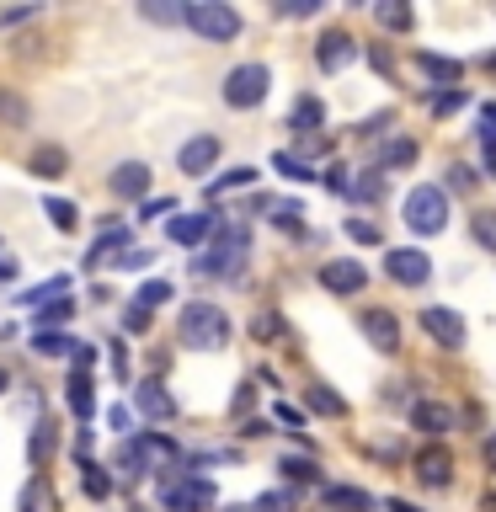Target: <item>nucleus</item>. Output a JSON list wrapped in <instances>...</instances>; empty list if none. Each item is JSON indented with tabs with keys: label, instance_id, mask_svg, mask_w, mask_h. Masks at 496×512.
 <instances>
[{
	"label": "nucleus",
	"instance_id": "nucleus-1",
	"mask_svg": "<svg viewBox=\"0 0 496 512\" xmlns=\"http://www.w3.org/2000/svg\"><path fill=\"white\" fill-rule=\"evenodd\" d=\"M176 336H182L192 352H219V347H230L235 326H230V315H224L219 304L192 299L187 310H182V320H176Z\"/></svg>",
	"mask_w": 496,
	"mask_h": 512
},
{
	"label": "nucleus",
	"instance_id": "nucleus-2",
	"mask_svg": "<svg viewBox=\"0 0 496 512\" xmlns=\"http://www.w3.org/2000/svg\"><path fill=\"white\" fill-rule=\"evenodd\" d=\"M246 251H251V235H246V224H219L214 230V251L198 256V267L203 278H235L240 267H246Z\"/></svg>",
	"mask_w": 496,
	"mask_h": 512
},
{
	"label": "nucleus",
	"instance_id": "nucleus-3",
	"mask_svg": "<svg viewBox=\"0 0 496 512\" xmlns=\"http://www.w3.org/2000/svg\"><path fill=\"white\" fill-rule=\"evenodd\" d=\"M160 507L166 512H208L214 507V480L187 470H160Z\"/></svg>",
	"mask_w": 496,
	"mask_h": 512
},
{
	"label": "nucleus",
	"instance_id": "nucleus-4",
	"mask_svg": "<svg viewBox=\"0 0 496 512\" xmlns=\"http://www.w3.org/2000/svg\"><path fill=\"white\" fill-rule=\"evenodd\" d=\"M182 22L198 32V38H208V43L240 38V11H230L224 0H192V6H182Z\"/></svg>",
	"mask_w": 496,
	"mask_h": 512
},
{
	"label": "nucleus",
	"instance_id": "nucleus-5",
	"mask_svg": "<svg viewBox=\"0 0 496 512\" xmlns=\"http://www.w3.org/2000/svg\"><path fill=\"white\" fill-rule=\"evenodd\" d=\"M267 91H272V70H267V64H235V70L224 75V102L240 107V112L262 107Z\"/></svg>",
	"mask_w": 496,
	"mask_h": 512
},
{
	"label": "nucleus",
	"instance_id": "nucleus-6",
	"mask_svg": "<svg viewBox=\"0 0 496 512\" xmlns=\"http://www.w3.org/2000/svg\"><path fill=\"white\" fill-rule=\"evenodd\" d=\"M406 224L416 235H438L443 224H448V198H443V187H411L406 192Z\"/></svg>",
	"mask_w": 496,
	"mask_h": 512
},
{
	"label": "nucleus",
	"instance_id": "nucleus-7",
	"mask_svg": "<svg viewBox=\"0 0 496 512\" xmlns=\"http://www.w3.org/2000/svg\"><path fill=\"white\" fill-rule=\"evenodd\" d=\"M91 363H96V347L91 342H80L75 347V368H70V411L80 416V422H91L96 416V395H91Z\"/></svg>",
	"mask_w": 496,
	"mask_h": 512
},
{
	"label": "nucleus",
	"instance_id": "nucleus-8",
	"mask_svg": "<svg viewBox=\"0 0 496 512\" xmlns=\"http://www.w3.org/2000/svg\"><path fill=\"white\" fill-rule=\"evenodd\" d=\"M422 331H427L438 347H448V352H459V347H464V336H470V326H464V315L443 310V304H427V310H422Z\"/></svg>",
	"mask_w": 496,
	"mask_h": 512
},
{
	"label": "nucleus",
	"instance_id": "nucleus-9",
	"mask_svg": "<svg viewBox=\"0 0 496 512\" xmlns=\"http://www.w3.org/2000/svg\"><path fill=\"white\" fill-rule=\"evenodd\" d=\"M384 272H390L395 283H406V288H422L432 278V262L416 246H395L390 256H384Z\"/></svg>",
	"mask_w": 496,
	"mask_h": 512
},
{
	"label": "nucleus",
	"instance_id": "nucleus-10",
	"mask_svg": "<svg viewBox=\"0 0 496 512\" xmlns=\"http://www.w3.org/2000/svg\"><path fill=\"white\" fill-rule=\"evenodd\" d=\"M219 230V214H208V208H198V214H171L166 219V235L176 240V246H198V240H208Z\"/></svg>",
	"mask_w": 496,
	"mask_h": 512
},
{
	"label": "nucleus",
	"instance_id": "nucleus-11",
	"mask_svg": "<svg viewBox=\"0 0 496 512\" xmlns=\"http://www.w3.org/2000/svg\"><path fill=\"white\" fill-rule=\"evenodd\" d=\"M363 283H368V272L352 256H336V262L320 267V288H331V294H363Z\"/></svg>",
	"mask_w": 496,
	"mask_h": 512
},
{
	"label": "nucleus",
	"instance_id": "nucleus-12",
	"mask_svg": "<svg viewBox=\"0 0 496 512\" xmlns=\"http://www.w3.org/2000/svg\"><path fill=\"white\" fill-rule=\"evenodd\" d=\"M107 192H112V198H139L144 203V192H150V166H144V160H123V166H112Z\"/></svg>",
	"mask_w": 496,
	"mask_h": 512
},
{
	"label": "nucleus",
	"instance_id": "nucleus-13",
	"mask_svg": "<svg viewBox=\"0 0 496 512\" xmlns=\"http://www.w3.org/2000/svg\"><path fill=\"white\" fill-rule=\"evenodd\" d=\"M411 470H416V480H422V486H438V491H443L448 480H454V454L432 443V448H422V454H416Z\"/></svg>",
	"mask_w": 496,
	"mask_h": 512
},
{
	"label": "nucleus",
	"instance_id": "nucleus-14",
	"mask_svg": "<svg viewBox=\"0 0 496 512\" xmlns=\"http://www.w3.org/2000/svg\"><path fill=\"white\" fill-rule=\"evenodd\" d=\"M411 427H422L427 438H443V432L459 427V416H454V406H443V400H416V406H411Z\"/></svg>",
	"mask_w": 496,
	"mask_h": 512
},
{
	"label": "nucleus",
	"instance_id": "nucleus-15",
	"mask_svg": "<svg viewBox=\"0 0 496 512\" xmlns=\"http://www.w3.org/2000/svg\"><path fill=\"white\" fill-rule=\"evenodd\" d=\"M315 59H320V70L336 75V70H347L352 59H358V43L347 38V32H326V38L315 43Z\"/></svg>",
	"mask_w": 496,
	"mask_h": 512
},
{
	"label": "nucleus",
	"instance_id": "nucleus-16",
	"mask_svg": "<svg viewBox=\"0 0 496 512\" xmlns=\"http://www.w3.org/2000/svg\"><path fill=\"white\" fill-rule=\"evenodd\" d=\"M214 160H219V139L214 134H198V139H187L182 150H176V166H182L187 176H203Z\"/></svg>",
	"mask_w": 496,
	"mask_h": 512
},
{
	"label": "nucleus",
	"instance_id": "nucleus-17",
	"mask_svg": "<svg viewBox=\"0 0 496 512\" xmlns=\"http://www.w3.org/2000/svg\"><path fill=\"white\" fill-rule=\"evenodd\" d=\"M363 336L379 352H400V320L390 310H363Z\"/></svg>",
	"mask_w": 496,
	"mask_h": 512
},
{
	"label": "nucleus",
	"instance_id": "nucleus-18",
	"mask_svg": "<svg viewBox=\"0 0 496 512\" xmlns=\"http://www.w3.org/2000/svg\"><path fill=\"white\" fill-rule=\"evenodd\" d=\"M16 512H59V491H54V480H48L43 470L22 486V496H16Z\"/></svg>",
	"mask_w": 496,
	"mask_h": 512
},
{
	"label": "nucleus",
	"instance_id": "nucleus-19",
	"mask_svg": "<svg viewBox=\"0 0 496 512\" xmlns=\"http://www.w3.org/2000/svg\"><path fill=\"white\" fill-rule=\"evenodd\" d=\"M134 406H139L144 416H150V422H171V416H176V400H171L166 390H160L155 379L134 384Z\"/></svg>",
	"mask_w": 496,
	"mask_h": 512
},
{
	"label": "nucleus",
	"instance_id": "nucleus-20",
	"mask_svg": "<svg viewBox=\"0 0 496 512\" xmlns=\"http://www.w3.org/2000/svg\"><path fill=\"white\" fill-rule=\"evenodd\" d=\"M320 502H326V512H374V496L358 486H326Z\"/></svg>",
	"mask_w": 496,
	"mask_h": 512
},
{
	"label": "nucleus",
	"instance_id": "nucleus-21",
	"mask_svg": "<svg viewBox=\"0 0 496 512\" xmlns=\"http://www.w3.org/2000/svg\"><path fill=\"white\" fill-rule=\"evenodd\" d=\"M128 246H134V235H128L123 224H107V230L96 235V246H91V262H118Z\"/></svg>",
	"mask_w": 496,
	"mask_h": 512
},
{
	"label": "nucleus",
	"instance_id": "nucleus-22",
	"mask_svg": "<svg viewBox=\"0 0 496 512\" xmlns=\"http://www.w3.org/2000/svg\"><path fill=\"white\" fill-rule=\"evenodd\" d=\"M64 166H70V155H64L59 144H43V150H32V160H27V171H32V176H43V182L64 176Z\"/></svg>",
	"mask_w": 496,
	"mask_h": 512
},
{
	"label": "nucleus",
	"instance_id": "nucleus-23",
	"mask_svg": "<svg viewBox=\"0 0 496 512\" xmlns=\"http://www.w3.org/2000/svg\"><path fill=\"white\" fill-rule=\"evenodd\" d=\"M75 336L70 331H38L32 336V352H38V358H75Z\"/></svg>",
	"mask_w": 496,
	"mask_h": 512
},
{
	"label": "nucleus",
	"instance_id": "nucleus-24",
	"mask_svg": "<svg viewBox=\"0 0 496 512\" xmlns=\"http://www.w3.org/2000/svg\"><path fill=\"white\" fill-rule=\"evenodd\" d=\"M320 123H326V107H320L315 96H299L294 112H288V128H294V134H315Z\"/></svg>",
	"mask_w": 496,
	"mask_h": 512
},
{
	"label": "nucleus",
	"instance_id": "nucleus-25",
	"mask_svg": "<svg viewBox=\"0 0 496 512\" xmlns=\"http://www.w3.org/2000/svg\"><path fill=\"white\" fill-rule=\"evenodd\" d=\"M416 64H422V70H427L432 80H438V86H459V80H464V64H459V59H443V54H422Z\"/></svg>",
	"mask_w": 496,
	"mask_h": 512
},
{
	"label": "nucleus",
	"instance_id": "nucleus-26",
	"mask_svg": "<svg viewBox=\"0 0 496 512\" xmlns=\"http://www.w3.org/2000/svg\"><path fill=\"white\" fill-rule=\"evenodd\" d=\"M310 411H320V416H347V400L336 395V390H326V384H310Z\"/></svg>",
	"mask_w": 496,
	"mask_h": 512
},
{
	"label": "nucleus",
	"instance_id": "nucleus-27",
	"mask_svg": "<svg viewBox=\"0 0 496 512\" xmlns=\"http://www.w3.org/2000/svg\"><path fill=\"white\" fill-rule=\"evenodd\" d=\"M43 214H48V224H54V230H75V224H80V208H75L70 198H48Z\"/></svg>",
	"mask_w": 496,
	"mask_h": 512
},
{
	"label": "nucleus",
	"instance_id": "nucleus-28",
	"mask_svg": "<svg viewBox=\"0 0 496 512\" xmlns=\"http://www.w3.org/2000/svg\"><path fill=\"white\" fill-rule=\"evenodd\" d=\"M80 470H86V496H91V502H107V496H112V475L102 470V464H91V459H80Z\"/></svg>",
	"mask_w": 496,
	"mask_h": 512
},
{
	"label": "nucleus",
	"instance_id": "nucleus-29",
	"mask_svg": "<svg viewBox=\"0 0 496 512\" xmlns=\"http://www.w3.org/2000/svg\"><path fill=\"white\" fill-rule=\"evenodd\" d=\"M70 315H75V299H48L38 310V331H54V326L64 331V320H70Z\"/></svg>",
	"mask_w": 496,
	"mask_h": 512
},
{
	"label": "nucleus",
	"instance_id": "nucleus-30",
	"mask_svg": "<svg viewBox=\"0 0 496 512\" xmlns=\"http://www.w3.org/2000/svg\"><path fill=\"white\" fill-rule=\"evenodd\" d=\"M64 288H70V278H64V272H59V278H43L38 288H27V294H22V304H38V310H43L48 299H64Z\"/></svg>",
	"mask_w": 496,
	"mask_h": 512
},
{
	"label": "nucleus",
	"instance_id": "nucleus-31",
	"mask_svg": "<svg viewBox=\"0 0 496 512\" xmlns=\"http://www.w3.org/2000/svg\"><path fill=\"white\" fill-rule=\"evenodd\" d=\"M374 16H379V27H390V32H406L411 27V6H395V0H379Z\"/></svg>",
	"mask_w": 496,
	"mask_h": 512
},
{
	"label": "nucleus",
	"instance_id": "nucleus-32",
	"mask_svg": "<svg viewBox=\"0 0 496 512\" xmlns=\"http://www.w3.org/2000/svg\"><path fill=\"white\" fill-rule=\"evenodd\" d=\"M470 235H475L486 251H496V208H480V214H470Z\"/></svg>",
	"mask_w": 496,
	"mask_h": 512
},
{
	"label": "nucleus",
	"instance_id": "nucleus-33",
	"mask_svg": "<svg viewBox=\"0 0 496 512\" xmlns=\"http://www.w3.org/2000/svg\"><path fill=\"white\" fill-rule=\"evenodd\" d=\"M480 144H486V166L496 171V102L480 107Z\"/></svg>",
	"mask_w": 496,
	"mask_h": 512
},
{
	"label": "nucleus",
	"instance_id": "nucleus-34",
	"mask_svg": "<svg viewBox=\"0 0 496 512\" xmlns=\"http://www.w3.org/2000/svg\"><path fill=\"white\" fill-rule=\"evenodd\" d=\"M347 192H352V198H363V203H379L384 198V176L379 171H363L358 182H347Z\"/></svg>",
	"mask_w": 496,
	"mask_h": 512
},
{
	"label": "nucleus",
	"instance_id": "nucleus-35",
	"mask_svg": "<svg viewBox=\"0 0 496 512\" xmlns=\"http://www.w3.org/2000/svg\"><path fill=\"white\" fill-rule=\"evenodd\" d=\"M411 160H416V144L411 139H395V144H384V150H379V171L384 166H411Z\"/></svg>",
	"mask_w": 496,
	"mask_h": 512
},
{
	"label": "nucleus",
	"instance_id": "nucleus-36",
	"mask_svg": "<svg viewBox=\"0 0 496 512\" xmlns=\"http://www.w3.org/2000/svg\"><path fill=\"white\" fill-rule=\"evenodd\" d=\"M139 16H144V22H160V27H166V22H182V6H171V0H144Z\"/></svg>",
	"mask_w": 496,
	"mask_h": 512
},
{
	"label": "nucleus",
	"instance_id": "nucleus-37",
	"mask_svg": "<svg viewBox=\"0 0 496 512\" xmlns=\"http://www.w3.org/2000/svg\"><path fill=\"white\" fill-rule=\"evenodd\" d=\"M267 214H272V224H283V230H294V235L304 230V219H299L304 208L299 203H267Z\"/></svg>",
	"mask_w": 496,
	"mask_h": 512
},
{
	"label": "nucleus",
	"instance_id": "nucleus-38",
	"mask_svg": "<svg viewBox=\"0 0 496 512\" xmlns=\"http://www.w3.org/2000/svg\"><path fill=\"white\" fill-rule=\"evenodd\" d=\"M48 448H54V422L43 416V422H38V432H32V464H38V470L48 464Z\"/></svg>",
	"mask_w": 496,
	"mask_h": 512
},
{
	"label": "nucleus",
	"instance_id": "nucleus-39",
	"mask_svg": "<svg viewBox=\"0 0 496 512\" xmlns=\"http://www.w3.org/2000/svg\"><path fill=\"white\" fill-rule=\"evenodd\" d=\"M272 166H278L283 176H294V182H315V171L304 166L299 155H288V150H278V155H272Z\"/></svg>",
	"mask_w": 496,
	"mask_h": 512
},
{
	"label": "nucleus",
	"instance_id": "nucleus-40",
	"mask_svg": "<svg viewBox=\"0 0 496 512\" xmlns=\"http://www.w3.org/2000/svg\"><path fill=\"white\" fill-rule=\"evenodd\" d=\"M256 182V171L251 166H235L230 176H219V182H208V198H219V192H230V187H251Z\"/></svg>",
	"mask_w": 496,
	"mask_h": 512
},
{
	"label": "nucleus",
	"instance_id": "nucleus-41",
	"mask_svg": "<svg viewBox=\"0 0 496 512\" xmlns=\"http://www.w3.org/2000/svg\"><path fill=\"white\" fill-rule=\"evenodd\" d=\"M278 470H283L288 480H299V486H310V480H320V470H315V459H294V454H288V459L278 464Z\"/></svg>",
	"mask_w": 496,
	"mask_h": 512
},
{
	"label": "nucleus",
	"instance_id": "nucleus-42",
	"mask_svg": "<svg viewBox=\"0 0 496 512\" xmlns=\"http://www.w3.org/2000/svg\"><path fill=\"white\" fill-rule=\"evenodd\" d=\"M294 507H299V491H267L251 512H294Z\"/></svg>",
	"mask_w": 496,
	"mask_h": 512
},
{
	"label": "nucleus",
	"instance_id": "nucleus-43",
	"mask_svg": "<svg viewBox=\"0 0 496 512\" xmlns=\"http://www.w3.org/2000/svg\"><path fill=\"white\" fill-rule=\"evenodd\" d=\"M134 299H139V310H155V304H166V299H171V283H160V278H155V283H144Z\"/></svg>",
	"mask_w": 496,
	"mask_h": 512
},
{
	"label": "nucleus",
	"instance_id": "nucleus-44",
	"mask_svg": "<svg viewBox=\"0 0 496 512\" xmlns=\"http://www.w3.org/2000/svg\"><path fill=\"white\" fill-rule=\"evenodd\" d=\"M150 262H155V251H150V246H144V251H139V246H128V251H123L112 267H123V272H139V267H150Z\"/></svg>",
	"mask_w": 496,
	"mask_h": 512
},
{
	"label": "nucleus",
	"instance_id": "nucleus-45",
	"mask_svg": "<svg viewBox=\"0 0 496 512\" xmlns=\"http://www.w3.org/2000/svg\"><path fill=\"white\" fill-rule=\"evenodd\" d=\"M347 235L363 240V246H379V224H368V219H347Z\"/></svg>",
	"mask_w": 496,
	"mask_h": 512
},
{
	"label": "nucleus",
	"instance_id": "nucleus-46",
	"mask_svg": "<svg viewBox=\"0 0 496 512\" xmlns=\"http://www.w3.org/2000/svg\"><path fill=\"white\" fill-rule=\"evenodd\" d=\"M0 118H6V123H22V118H27V102H22V96H6V91H0Z\"/></svg>",
	"mask_w": 496,
	"mask_h": 512
},
{
	"label": "nucleus",
	"instance_id": "nucleus-47",
	"mask_svg": "<svg viewBox=\"0 0 496 512\" xmlns=\"http://www.w3.org/2000/svg\"><path fill=\"white\" fill-rule=\"evenodd\" d=\"M448 187H454V192H470V187H475V171H470V166H448Z\"/></svg>",
	"mask_w": 496,
	"mask_h": 512
},
{
	"label": "nucleus",
	"instance_id": "nucleus-48",
	"mask_svg": "<svg viewBox=\"0 0 496 512\" xmlns=\"http://www.w3.org/2000/svg\"><path fill=\"white\" fill-rule=\"evenodd\" d=\"M139 214L144 219H160V214H176V203L171 198H150V203H139Z\"/></svg>",
	"mask_w": 496,
	"mask_h": 512
},
{
	"label": "nucleus",
	"instance_id": "nucleus-49",
	"mask_svg": "<svg viewBox=\"0 0 496 512\" xmlns=\"http://www.w3.org/2000/svg\"><path fill=\"white\" fill-rule=\"evenodd\" d=\"M123 326H128V331H150V310H139V304H134V310L123 315Z\"/></svg>",
	"mask_w": 496,
	"mask_h": 512
},
{
	"label": "nucleus",
	"instance_id": "nucleus-50",
	"mask_svg": "<svg viewBox=\"0 0 496 512\" xmlns=\"http://www.w3.org/2000/svg\"><path fill=\"white\" fill-rule=\"evenodd\" d=\"M320 11V0H288L283 6V16H315Z\"/></svg>",
	"mask_w": 496,
	"mask_h": 512
},
{
	"label": "nucleus",
	"instance_id": "nucleus-51",
	"mask_svg": "<svg viewBox=\"0 0 496 512\" xmlns=\"http://www.w3.org/2000/svg\"><path fill=\"white\" fill-rule=\"evenodd\" d=\"M454 107H464V91H443L438 102H432V112H454Z\"/></svg>",
	"mask_w": 496,
	"mask_h": 512
},
{
	"label": "nucleus",
	"instance_id": "nucleus-52",
	"mask_svg": "<svg viewBox=\"0 0 496 512\" xmlns=\"http://www.w3.org/2000/svg\"><path fill=\"white\" fill-rule=\"evenodd\" d=\"M112 374L128 379V352H123V342H112Z\"/></svg>",
	"mask_w": 496,
	"mask_h": 512
},
{
	"label": "nucleus",
	"instance_id": "nucleus-53",
	"mask_svg": "<svg viewBox=\"0 0 496 512\" xmlns=\"http://www.w3.org/2000/svg\"><path fill=\"white\" fill-rule=\"evenodd\" d=\"M326 187H331V192H347V171L331 166V171H326Z\"/></svg>",
	"mask_w": 496,
	"mask_h": 512
},
{
	"label": "nucleus",
	"instance_id": "nucleus-54",
	"mask_svg": "<svg viewBox=\"0 0 496 512\" xmlns=\"http://www.w3.org/2000/svg\"><path fill=\"white\" fill-rule=\"evenodd\" d=\"M107 422H112V432H128V406H112Z\"/></svg>",
	"mask_w": 496,
	"mask_h": 512
},
{
	"label": "nucleus",
	"instance_id": "nucleus-55",
	"mask_svg": "<svg viewBox=\"0 0 496 512\" xmlns=\"http://www.w3.org/2000/svg\"><path fill=\"white\" fill-rule=\"evenodd\" d=\"M32 16H38V11H32V6H22V11H6L0 22H6V27H16V22H32Z\"/></svg>",
	"mask_w": 496,
	"mask_h": 512
},
{
	"label": "nucleus",
	"instance_id": "nucleus-56",
	"mask_svg": "<svg viewBox=\"0 0 496 512\" xmlns=\"http://www.w3.org/2000/svg\"><path fill=\"white\" fill-rule=\"evenodd\" d=\"M278 422H283V427H299V422H304V416H299L294 406H278Z\"/></svg>",
	"mask_w": 496,
	"mask_h": 512
},
{
	"label": "nucleus",
	"instance_id": "nucleus-57",
	"mask_svg": "<svg viewBox=\"0 0 496 512\" xmlns=\"http://www.w3.org/2000/svg\"><path fill=\"white\" fill-rule=\"evenodd\" d=\"M384 512H422V507H411V502H400V496H395V502H384Z\"/></svg>",
	"mask_w": 496,
	"mask_h": 512
},
{
	"label": "nucleus",
	"instance_id": "nucleus-58",
	"mask_svg": "<svg viewBox=\"0 0 496 512\" xmlns=\"http://www.w3.org/2000/svg\"><path fill=\"white\" fill-rule=\"evenodd\" d=\"M486 464H491V470H496V432H491V438H486Z\"/></svg>",
	"mask_w": 496,
	"mask_h": 512
},
{
	"label": "nucleus",
	"instance_id": "nucleus-59",
	"mask_svg": "<svg viewBox=\"0 0 496 512\" xmlns=\"http://www.w3.org/2000/svg\"><path fill=\"white\" fill-rule=\"evenodd\" d=\"M6 278H16V262H0V283H6Z\"/></svg>",
	"mask_w": 496,
	"mask_h": 512
},
{
	"label": "nucleus",
	"instance_id": "nucleus-60",
	"mask_svg": "<svg viewBox=\"0 0 496 512\" xmlns=\"http://www.w3.org/2000/svg\"><path fill=\"white\" fill-rule=\"evenodd\" d=\"M6 384H11V379H6V368H0V390H6Z\"/></svg>",
	"mask_w": 496,
	"mask_h": 512
},
{
	"label": "nucleus",
	"instance_id": "nucleus-61",
	"mask_svg": "<svg viewBox=\"0 0 496 512\" xmlns=\"http://www.w3.org/2000/svg\"><path fill=\"white\" fill-rule=\"evenodd\" d=\"M230 512H251V507H230Z\"/></svg>",
	"mask_w": 496,
	"mask_h": 512
}]
</instances>
